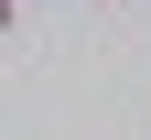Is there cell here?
Instances as JSON below:
<instances>
[{
  "instance_id": "obj_2",
  "label": "cell",
  "mask_w": 151,
  "mask_h": 140,
  "mask_svg": "<svg viewBox=\"0 0 151 140\" xmlns=\"http://www.w3.org/2000/svg\"><path fill=\"white\" fill-rule=\"evenodd\" d=\"M11 11H22V0H11Z\"/></svg>"
},
{
  "instance_id": "obj_1",
  "label": "cell",
  "mask_w": 151,
  "mask_h": 140,
  "mask_svg": "<svg viewBox=\"0 0 151 140\" xmlns=\"http://www.w3.org/2000/svg\"><path fill=\"white\" fill-rule=\"evenodd\" d=\"M11 22H22V11H11V0H0V43H11Z\"/></svg>"
}]
</instances>
